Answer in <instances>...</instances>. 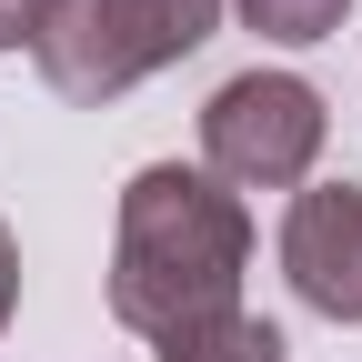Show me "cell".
Instances as JSON below:
<instances>
[{"instance_id": "1", "label": "cell", "mask_w": 362, "mask_h": 362, "mask_svg": "<svg viewBox=\"0 0 362 362\" xmlns=\"http://www.w3.org/2000/svg\"><path fill=\"white\" fill-rule=\"evenodd\" d=\"M242 262H252V211L232 181L151 161L121 192V242H111V312L151 352L192 342L242 312Z\"/></svg>"}, {"instance_id": "2", "label": "cell", "mask_w": 362, "mask_h": 362, "mask_svg": "<svg viewBox=\"0 0 362 362\" xmlns=\"http://www.w3.org/2000/svg\"><path fill=\"white\" fill-rule=\"evenodd\" d=\"M221 30V0H71V11L40 30V81L61 101H121L151 71L192 61L202 40Z\"/></svg>"}, {"instance_id": "3", "label": "cell", "mask_w": 362, "mask_h": 362, "mask_svg": "<svg viewBox=\"0 0 362 362\" xmlns=\"http://www.w3.org/2000/svg\"><path fill=\"white\" fill-rule=\"evenodd\" d=\"M202 161L232 192H292L322 161V90L292 71H242L202 101Z\"/></svg>"}, {"instance_id": "4", "label": "cell", "mask_w": 362, "mask_h": 362, "mask_svg": "<svg viewBox=\"0 0 362 362\" xmlns=\"http://www.w3.org/2000/svg\"><path fill=\"white\" fill-rule=\"evenodd\" d=\"M282 272L322 322H362V181H322L282 221Z\"/></svg>"}, {"instance_id": "5", "label": "cell", "mask_w": 362, "mask_h": 362, "mask_svg": "<svg viewBox=\"0 0 362 362\" xmlns=\"http://www.w3.org/2000/svg\"><path fill=\"white\" fill-rule=\"evenodd\" d=\"M161 362H282V332L262 322V312H232V322H211L192 342H171Z\"/></svg>"}, {"instance_id": "6", "label": "cell", "mask_w": 362, "mask_h": 362, "mask_svg": "<svg viewBox=\"0 0 362 362\" xmlns=\"http://www.w3.org/2000/svg\"><path fill=\"white\" fill-rule=\"evenodd\" d=\"M232 11H242L262 40H322V30H342L352 0H232Z\"/></svg>"}, {"instance_id": "7", "label": "cell", "mask_w": 362, "mask_h": 362, "mask_svg": "<svg viewBox=\"0 0 362 362\" xmlns=\"http://www.w3.org/2000/svg\"><path fill=\"white\" fill-rule=\"evenodd\" d=\"M61 11H71V0H0V51H21V40L40 51V30H51Z\"/></svg>"}, {"instance_id": "8", "label": "cell", "mask_w": 362, "mask_h": 362, "mask_svg": "<svg viewBox=\"0 0 362 362\" xmlns=\"http://www.w3.org/2000/svg\"><path fill=\"white\" fill-rule=\"evenodd\" d=\"M11 302H21V242L0 232V332H11Z\"/></svg>"}]
</instances>
